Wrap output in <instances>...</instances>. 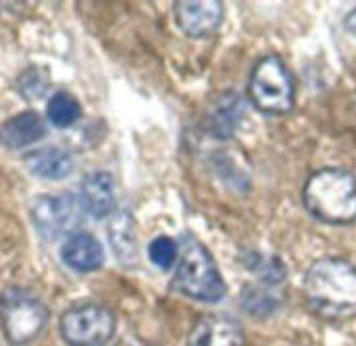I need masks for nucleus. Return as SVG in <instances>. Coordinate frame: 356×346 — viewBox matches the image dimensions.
I'll return each mask as SVG.
<instances>
[{"instance_id": "1", "label": "nucleus", "mask_w": 356, "mask_h": 346, "mask_svg": "<svg viewBox=\"0 0 356 346\" xmlns=\"http://www.w3.org/2000/svg\"><path fill=\"white\" fill-rule=\"evenodd\" d=\"M305 294L313 311L325 320L356 315V267L336 257L315 261L305 278Z\"/></svg>"}, {"instance_id": "2", "label": "nucleus", "mask_w": 356, "mask_h": 346, "mask_svg": "<svg viewBox=\"0 0 356 346\" xmlns=\"http://www.w3.org/2000/svg\"><path fill=\"white\" fill-rule=\"evenodd\" d=\"M302 200L319 221L350 223L356 219V178L344 169H321L309 178Z\"/></svg>"}, {"instance_id": "3", "label": "nucleus", "mask_w": 356, "mask_h": 346, "mask_svg": "<svg viewBox=\"0 0 356 346\" xmlns=\"http://www.w3.org/2000/svg\"><path fill=\"white\" fill-rule=\"evenodd\" d=\"M173 288L179 294L200 303H219L227 292V286L211 253L194 240L184 244L173 278Z\"/></svg>"}, {"instance_id": "4", "label": "nucleus", "mask_w": 356, "mask_h": 346, "mask_svg": "<svg viewBox=\"0 0 356 346\" xmlns=\"http://www.w3.org/2000/svg\"><path fill=\"white\" fill-rule=\"evenodd\" d=\"M48 322L46 305L23 288H6L0 294V324L13 345L33 340Z\"/></svg>"}, {"instance_id": "5", "label": "nucleus", "mask_w": 356, "mask_h": 346, "mask_svg": "<svg viewBox=\"0 0 356 346\" xmlns=\"http://www.w3.org/2000/svg\"><path fill=\"white\" fill-rule=\"evenodd\" d=\"M248 92L254 107L269 115H284L294 107V81L277 56H265L257 63Z\"/></svg>"}, {"instance_id": "6", "label": "nucleus", "mask_w": 356, "mask_h": 346, "mask_svg": "<svg viewBox=\"0 0 356 346\" xmlns=\"http://www.w3.org/2000/svg\"><path fill=\"white\" fill-rule=\"evenodd\" d=\"M115 334V315L96 303L71 307L60 317V336L71 346H102Z\"/></svg>"}, {"instance_id": "7", "label": "nucleus", "mask_w": 356, "mask_h": 346, "mask_svg": "<svg viewBox=\"0 0 356 346\" xmlns=\"http://www.w3.org/2000/svg\"><path fill=\"white\" fill-rule=\"evenodd\" d=\"M29 213L38 232L48 240L73 232L81 221L77 200L69 192H60L56 196H38L31 203Z\"/></svg>"}, {"instance_id": "8", "label": "nucleus", "mask_w": 356, "mask_h": 346, "mask_svg": "<svg viewBox=\"0 0 356 346\" xmlns=\"http://www.w3.org/2000/svg\"><path fill=\"white\" fill-rule=\"evenodd\" d=\"M175 21L190 38L211 36L223 21V4L217 0H181L175 4Z\"/></svg>"}, {"instance_id": "9", "label": "nucleus", "mask_w": 356, "mask_h": 346, "mask_svg": "<svg viewBox=\"0 0 356 346\" xmlns=\"http://www.w3.org/2000/svg\"><path fill=\"white\" fill-rule=\"evenodd\" d=\"M190 346H244V332L240 324L225 315H209L202 317L192 334Z\"/></svg>"}, {"instance_id": "10", "label": "nucleus", "mask_w": 356, "mask_h": 346, "mask_svg": "<svg viewBox=\"0 0 356 346\" xmlns=\"http://www.w3.org/2000/svg\"><path fill=\"white\" fill-rule=\"evenodd\" d=\"M81 203L92 217L96 219L108 217L117 207L113 175L106 171L88 173L81 182Z\"/></svg>"}, {"instance_id": "11", "label": "nucleus", "mask_w": 356, "mask_h": 346, "mask_svg": "<svg viewBox=\"0 0 356 346\" xmlns=\"http://www.w3.org/2000/svg\"><path fill=\"white\" fill-rule=\"evenodd\" d=\"M60 257L75 272H96L102 267L104 251L92 234H75L63 244Z\"/></svg>"}, {"instance_id": "12", "label": "nucleus", "mask_w": 356, "mask_h": 346, "mask_svg": "<svg viewBox=\"0 0 356 346\" xmlns=\"http://www.w3.org/2000/svg\"><path fill=\"white\" fill-rule=\"evenodd\" d=\"M27 169L42 180H63L73 171V159L67 150L48 146L25 157Z\"/></svg>"}, {"instance_id": "13", "label": "nucleus", "mask_w": 356, "mask_h": 346, "mask_svg": "<svg viewBox=\"0 0 356 346\" xmlns=\"http://www.w3.org/2000/svg\"><path fill=\"white\" fill-rule=\"evenodd\" d=\"M44 136H46V125L35 111L19 113L17 117L8 119L4 123V140L13 148L29 146V144L42 140Z\"/></svg>"}, {"instance_id": "14", "label": "nucleus", "mask_w": 356, "mask_h": 346, "mask_svg": "<svg viewBox=\"0 0 356 346\" xmlns=\"http://www.w3.org/2000/svg\"><path fill=\"white\" fill-rule=\"evenodd\" d=\"M111 242L113 251L123 263H129L136 259V230H134V219L123 213L111 223Z\"/></svg>"}, {"instance_id": "15", "label": "nucleus", "mask_w": 356, "mask_h": 346, "mask_svg": "<svg viewBox=\"0 0 356 346\" xmlns=\"http://www.w3.org/2000/svg\"><path fill=\"white\" fill-rule=\"evenodd\" d=\"M46 115H48V121L54 127H69V125H73L81 117V104H79V100L73 94L56 92L48 100Z\"/></svg>"}, {"instance_id": "16", "label": "nucleus", "mask_w": 356, "mask_h": 346, "mask_svg": "<svg viewBox=\"0 0 356 346\" xmlns=\"http://www.w3.org/2000/svg\"><path fill=\"white\" fill-rule=\"evenodd\" d=\"M177 255H179L177 242H175L173 238H169V236H159V238H154V240L150 242V246H148V257H150V261H152L156 267H161V269H171L173 263L177 261Z\"/></svg>"}, {"instance_id": "17", "label": "nucleus", "mask_w": 356, "mask_h": 346, "mask_svg": "<svg viewBox=\"0 0 356 346\" xmlns=\"http://www.w3.org/2000/svg\"><path fill=\"white\" fill-rule=\"evenodd\" d=\"M244 309L250 313V315H269L275 311L277 307V301L275 297H271L269 292H263V290H246V297H244Z\"/></svg>"}, {"instance_id": "18", "label": "nucleus", "mask_w": 356, "mask_h": 346, "mask_svg": "<svg viewBox=\"0 0 356 346\" xmlns=\"http://www.w3.org/2000/svg\"><path fill=\"white\" fill-rule=\"evenodd\" d=\"M31 73H33V79L29 81L25 75H21V79H19V90H21V94H23V98H40L42 96V92H44V88H46V79L44 77H35V73H38V69H31Z\"/></svg>"}, {"instance_id": "19", "label": "nucleus", "mask_w": 356, "mask_h": 346, "mask_svg": "<svg viewBox=\"0 0 356 346\" xmlns=\"http://www.w3.org/2000/svg\"><path fill=\"white\" fill-rule=\"evenodd\" d=\"M344 25H346V29H348V31L356 33V8H353V10L346 15V19H344Z\"/></svg>"}]
</instances>
